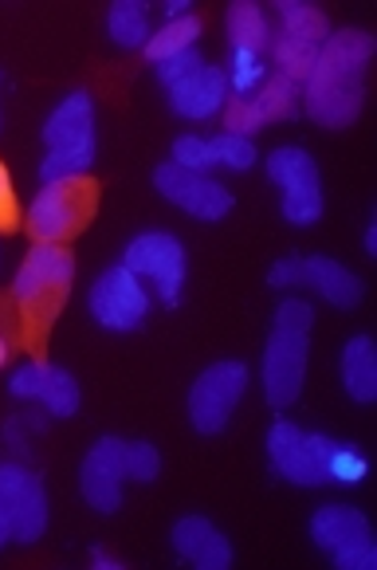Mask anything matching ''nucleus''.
<instances>
[{"label": "nucleus", "mask_w": 377, "mask_h": 570, "mask_svg": "<svg viewBox=\"0 0 377 570\" xmlns=\"http://www.w3.org/2000/svg\"><path fill=\"white\" fill-rule=\"evenodd\" d=\"M374 59V36L361 28L330 32L315 56V68L302 79V110L327 130H343L361 115L366 102V68Z\"/></svg>", "instance_id": "obj_1"}, {"label": "nucleus", "mask_w": 377, "mask_h": 570, "mask_svg": "<svg viewBox=\"0 0 377 570\" xmlns=\"http://www.w3.org/2000/svg\"><path fill=\"white\" fill-rule=\"evenodd\" d=\"M310 327H315V307L307 299H284L271 323L268 346H264L260 382L271 410H291L307 382L310 358Z\"/></svg>", "instance_id": "obj_2"}, {"label": "nucleus", "mask_w": 377, "mask_h": 570, "mask_svg": "<svg viewBox=\"0 0 377 570\" xmlns=\"http://www.w3.org/2000/svg\"><path fill=\"white\" fill-rule=\"evenodd\" d=\"M71 279H76V256L63 244H36L17 268L12 295H17L28 320L43 327L56 315L59 303L68 299Z\"/></svg>", "instance_id": "obj_3"}, {"label": "nucleus", "mask_w": 377, "mask_h": 570, "mask_svg": "<svg viewBox=\"0 0 377 570\" xmlns=\"http://www.w3.org/2000/svg\"><path fill=\"white\" fill-rule=\"evenodd\" d=\"M279 28H271V56H276L279 76H287L291 83L302 87V79L315 68V56L327 43L330 36V20L323 9L315 4H302V0H279L276 4Z\"/></svg>", "instance_id": "obj_4"}, {"label": "nucleus", "mask_w": 377, "mask_h": 570, "mask_svg": "<svg viewBox=\"0 0 377 570\" xmlns=\"http://www.w3.org/2000/svg\"><path fill=\"white\" fill-rule=\"evenodd\" d=\"M268 177L279 189V209L284 220L295 228H310L327 209V194H323V174L319 161L310 158L302 146H276L268 154Z\"/></svg>", "instance_id": "obj_5"}, {"label": "nucleus", "mask_w": 377, "mask_h": 570, "mask_svg": "<svg viewBox=\"0 0 377 570\" xmlns=\"http://www.w3.org/2000/svg\"><path fill=\"white\" fill-rule=\"evenodd\" d=\"M122 268H130L166 307H177L185 292V276H189V261H185V244L173 233H138L126 244Z\"/></svg>", "instance_id": "obj_6"}, {"label": "nucleus", "mask_w": 377, "mask_h": 570, "mask_svg": "<svg viewBox=\"0 0 377 570\" xmlns=\"http://www.w3.org/2000/svg\"><path fill=\"white\" fill-rule=\"evenodd\" d=\"M87 307H91V320L102 331L130 335V331H138L150 320L153 292L130 268L115 264V268L99 272V279L91 284V295H87Z\"/></svg>", "instance_id": "obj_7"}, {"label": "nucleus", "mask_w": 377, "mask_h": 570, "mask_svg": "<svg viewBox=\"0 0 377 570\" xmlns=\"http://www.w3.org/2000/svg\"><path fill=\"white\" fill-rule=\"evenodd\" d=\"M248 366L244 362H212L209 370L197 374V382L189 386V421L197 433L217 436L228 429L236 405H240L244 390H248Z\"/></svg>", "instance_id": "obj_8"}, {"label": "nucleus", "mask_w": 377, "mask_h": 570, "mask_svg": "<svg viewBox=\"0 0 377 570\" xmlns=\"http://www.w3.org/2000/svg\"><path fill=\"white\" fill-rule=\"evenodd\" d=\"M299 83H291L287 76L279 71H268L260 87L251 95H232L225 102V135H240V138H251L256 130H264L268 122H284V118H295L299 115Z\"/></svg>", "instance_id": "obj_9"}, {"label": "nucleus", "mask_w": 377, "mask_h": 570, "mask_svg": "<svg viewBox=\"0 0 377 570\" xmlns=\"http://www.w3.org/2000/svg\"><path fill=\"white\" fill-rule=\"evenodd\" d=\"M0 512L9 520L12 543H36L48 531V488L28 464H0Z\"/></svg>", "instance_id": "obj_10"}, {"label": "nucleus", "mask_w": 377, "mask_h": 570, "mask_svg": "<svg viewBox=\"0 0 377 570\" xmlns=\"http://www.w3.org/2000/svg\"><path fill=\"white\" fill-rule=\"evenodd\" d=\"M153 185H158V194L169 205H177V209L197 220H209V225L212 220H225L236 205L228 185H220L212 174H197V169L177 166V161H161L153 169Z\"/></svg>", "instance_id": "obj_11"}, {"label": "nucleus", "mask_w": 377, "mask_h": 570, "mask_svg": "<svg viewBox=\"0 0 377 570\" xmlns=\"http://www.w3.org/2000/svg\"><path fill=\"white\" fill-rule=\"evenodd\" d=\"M87 209H91V189H87L83 181L40 185V194L28 205V233L40 244L68 240V236L83 225Z\"/></svg>", "instance_id": "obj_12"}, {"label": "nucleus", "mask_w": 377, "mask_h": 570, "mask_svg": "<svg viewBox=\"0 0 377 570\" xmlns=\"http://www.w3.org/2000/svg\"><path fill=\"white\" fill-rule=\"evenodd\" d=\"M268 461H271V472L295 488L330 484L327 469H323V461H319V449H315V436L295 425V421L279 417L276 425L268 429Z\"/></svg>", "instance_id": "obj_13"}, {"label": "nucleus", "mask_w": 377, "mask_h": 570, "mask_svg": "<svg viewBox=\"0 0 377 570\" xmlns=\"http://www.w3.org/2000/svg\"><path fill=\"white\" fill-rule=\"evenodd\" d=\"M9 394L20 397V402H40L51 417H76L79 405H83L76 374L63 366H51V362H24V366L12 370Z\"/></svg>", "instance_id": "obj_14"}, {"label": "nucleus", "mask_w": 377, "mask_h": 570, "mask_svg": "<svg viewBox=\"0 0 377 570\" xmlns=\"http://www.w3.org/2000/svg\"><path fill=\"white\" fill-rule=\"evenodd\" d=\"M122 436H99L87 449L83 464H79V492H83L87 508L99 515H110L122 508V488H126V464H122Z\"/></svg>", "instance_id": "obj_15"}, {"label": "nucleus", "mask_w": 377, "mask_h": 570, "mask_svg": "<svg viewBox=\"0 0 377 570\" xmlns=\"http://www.w3.org/2000/svg\"><path fill=\"white\" fill-rule=\"evenodd\" d=\"M177 559L197 570H228L232 567V539L205 515H181L169 531Z\"/></svg>", "instance_id": "obj_16"}, {"label": "nucleus", "mask_w": 377, "mask_h": 570, "mask_svg": "<svg viewBox=\"0 0 377 570\" xmlns=\"http://www.w3.org/2000/svg\"><path fill=\"white\" fill-rule=\"evenodd\" d=\"M43 146L48 150H79V146H99L95 138V99L87 91H71L51 107L43 118Z\"/></svg>", "instance_id": "obj_17"}, {"label": "nucleus", "mask_w": 377, "mask_h": 570, "mask_svg": "<svg viewBox=\"0 0 377 570\" xmlns=\"http://www.w3.org/2000/svg\"><path fill=\"white\" fill-rule=\"evenodd\" d=\"M228 99H232V95H228L225 71L209 68V63H201V68H197L194 76H185L181 83L169 87V107H173V115L189 118V122H205V118H217L220 110H225Z\"/></svg>", "instance_id": "obj_18"}, {"label": "nucleus", "mask_w": 377, "mask_h": 570, "mask_svg": "<svg viewBox=\"0 0 377 570\" xmlns=\"http://www.w3.org/2000/svg\"><path fill=\"white\" fill-rule=\"evenodd\" d=\"M302 287H315L319 299H327L330 307H343V311L358 307L361 295H366L358 272L330 261V256H302Z\"/></svg>", "instance_id": "obj_19"}, {"label": "nucleus", "mask_w": 377, "mask_h": 570, "mask_svg": "<svg viewBox=\"0 0 377 570\" xmlns=\"http://www.w3.org/2000/svg\"><path fill=\"white\" fill-rule=\"evenodd\" d=\"M310 539H315V547H319V551L335 554V551H343V547H350V543L374 539V531H369L366 512H358V508H346V503H327V508H319V512L310 515Z\"/></svg>", "instance_id": "obj_20"}, {"label": "nucleus", "mask_w": 377, "mask_h": 570, "mask_svg": "<svg viewBox=\"0 0 377 570\" xmlns=\"http://www.w3.org/2000/svg\"><path fill=\"white\" fill-rule=\"evenodd\" d=\"M338 366H343V390L346 394L361 405L374 402L377 397V346H374V338L369 335L346 338Z\"/></svg>", "instance_id": "obj_21"}, {"label": "nucleus", "mask_w": 377, "mask_h": 570, "mask_svg": "<svg viewBox=\"0 0 377 570\" xmlns=\"http://www.w3.org/2000/svg\"><path fill=\"white\" fill-rule=\"evenodd\" d=\"M225 32H228V48L236 51H268L271 43V20L260 4L251 0H232L225 12Z\"/></svg>", "instance_id": "obj_22"}, {"label": "nucleus", "mask_w": 377, "mask_h": 570, "mask_svg": "<svg viewBox=\"0 0 377 570\" xmlns=\"http://www.w3.org/2000/svg\"><path fill=\"white\" fill-rule=\"evenodd\" d=\"M310 436H315V449H319V461H323V469H327L330 484L354 488L369 476V456L361 453L358 445L338 441V436H330V433H310Z\"/></svg>", "instance_id": "obj_23"}, {"label": "nucleus", "mask_w": 377, "mask_h": 570, "mask_svg": "<svg viewBox=\"0 0 377 570\" xmlns=\"http://www.w3.org/2000/svg\"><path fill=\"white\" fill-rule=\"evenodd\" d=\"M107 32L118 48L135 51V48H146L153 36V24H150V9H146V0H115L107 12Z\"/></svg>", "instance_id": "obj_24"}, {"label": "nucleus", "mask_w": 377, "mask_h": 570, "mask_svg": "<svg viewBox=\"0 0 377 570\" xmlns=\"http://www.w3.org/2000/svg\"><path fill=\"white\" fill-rule=\"evenodd\" d=\"M197 40H201V17L194 12V17H185V20H166V24L150 36V43H146L142 51L150 63H161V59L177 56V51L197 48Z\"/></svg>", "instance_id": "obj_25"}, {"label": "nucleus", "mask_w": 377, "mask_h": 570, "mask_svg": "<svg viewBox=\"0 0 377 570\" xmlns=\"http://www.w3.org/2000/svg\"><path fill=\"white\" fill-rule=\"evenodd\" d=\"M95 154L99 146H79V150H48L40 161V181L59 185V181H83L95 169Z\"/></svg>", "instance_id": "obj_26"}, {"label": "nucleus", "mask_w": 377, "mask_h": 570, "mask_svg": "<svg viewBox=\"0 0 377 570\" xmlns=\"http://www.w3.org/2000/svg\"><path fill=\"white\" fill-rule=\"evenodd\" d=\"M225 79H228V95H251L256 87L268 79V63H264L260 51H236L228 48V63L225 68Z\"/></svg>", "instance_id": "obj_27"}, {"label": "nucleus", "mask_w": 377, "mask_h": 570, "mask_svg": "<svg viewBox=\"0 0 377 570\" xmlns=\"http://www.w3.org/2000/svg\"><path fill=\"white\" fill-rule=\"evenodd\" d=\"M209 154H212V169H228V174H248L256 166V142L240 135H212L209 138Z\"/></svg>", "instance_id": "obj_28"}, {"label": "nucleus", "mask_w": 377, "mask_h": 570, "mask_svg": "<svg viewBox=\"0 0 377 570\" xmlns=\"http://www.w3.org/2000/svg\"><path fill=\"white\" fill-rule=\"evenodd\" d=\"M122 464H126V480H135V484H153L161 476V453L150 441H126Z\"/></svg>", "instance_id": "obj_29"}, {"label": "nucleus", "mask_w": 377, "mask_h": 570, "mask_svg": "<svg viewBox=\"0 0 377 570\" xmlns=\"http://www.w3.org/2000/svg\"><path fill=\"white\" fill-rule=\"evenodd\" d=\"M177 166L185 169H197V174H212V154H209V138L201 135H181L173 142V158Z\"/></svg>", "instance_id": "obj_30"}, {"label": "nucleus", "mask_w": 377, "mask_h": 570, "mask_svg": "<svg viewBox=\"0 0 377 570\" xmlns=\"http://www.w3.org/2000/svg\"><path fill=\"white\" fill-rule=\"evenodd\" d=\"M205 59H201V51L197 48H189V51H177V56H169V59H161V63H153V76H158V83L166 87H173V83H181L185 76H194L197 68H201Z\"/></svg>", "instance_id": "obj_31"}, {"label": "nucleus", "mask_w": 377, "mask_h": 570, "mask_svg": "<svg viewBox=\"0 0 377 570\" xmlns=\"http://www.w3.org/2000/svg\"><path fill=\"white\" fill-rule=\"evenodd\" d=\"M330 559H335V567H343V570H374L377 543L374 539H361V543H350V547H343V551H335Z\"/></svg>", "instance_id": "obj_32"}, {"label": "nucleus", "mask_w": 377, "mask_h": 570, "mask_svg": "<svg viewBox=\"0 0 377 570\" xmlns=\"http://www.w3.org/2000/svg\"><path fill=\"white\" fill-rule=\"evenodd\" d=\"M268 284L279 287V292H284V287H302V256H284V261L271 264Z\"/></svg>", "instance_id": "obj_33"}, {"label": "nucleus", "mask_w": 377, "mask_h": 570, "mask_svg": "<svg viewBox=\"0 0 377 570\" xmlns=\"http://www.w3.org/2000/svg\"><path fill=\"white\" fill-rule=\"evenodd\" d=\"M12 217V177L9 169L0 166V220H9Z\"/></svg>", "instance_id": "obj_34"}, {"label": "nucleus", "mask_w": 377, "mask_h": 570, "mask_svg": "<svg viewBox=\"0 0 377 570\" xmlns=\"http://www.w3.org/2000/svg\"><path fill=\"white\" fill-rule=\"evenodd\" d=\"M185 17H194L189 0H166V20H185Z\"/></svg>", "instance_id": "obj_35"}, {"label": "nucleus", "mask_w": 377, "mask_h": 570, "mask_svg": "<svg viewBox=\"0 0 377 570\" xmlns=\"http://www.w3.org/2000/svg\"><path fill=\"white\" fill-rule=\"evenodd\" d=\"M91 567H99V570H122V562H118L115 554L102 551V547H95V551H91Z\"/></svg>", "instance_id": "obj_36"}, {"label": "nucleus", "mask_w": 377, "mask_h": 570, "mask_svg": "<svg viewBox=\"0 0 377 570\" xmlns=\"http://www.w3.org/2000/svg\"><path fill=\"white\" fill-rule=\"evenodd\" d=\"M366 252H369V256H377V217L366 225Z\"/></svg>", "instance_id": "obj_37"}, {"label": "nucleus", "mask_w": 377, "mask_h": 570, "mask_svg": "<svg viewBox=\"0 0 377 570\" xmlns=\"http://www.w3.org/2000/svg\"><path fill=\"white\" fill-rule=\"evenodd\" d=\"M12 543V531H9V520H4V512H0V547Z\"/></svg>", "instance_id": "obj_38"}, {"label": "nucleus", "mask_w": 377, "mask_h": 570, "mask_svg": "<svg viewBox=\"0 0 377 570\" xmlns=\"http://www.w3.org/2000/svg\"><path fill=\"white\" fill-rule=\"evenodd\" d=\"M9 362V343H4V335H0V366Z\"/></svg>", "instance_id": "obj_39"}, {"label": "nucleus", "mask_w": 377, "mask_h": 570, "mask_svg": "<svg viewBox=\"0 0 377 570\" xmlns=\"http://www.w3.org/2000/svg\"><path fill=\"white\" fill-rule=\"evenodd\" d=\"M0 126H4V118H0Z\"/></svg>", "instance_id": "obj_40"}]
</instances>
